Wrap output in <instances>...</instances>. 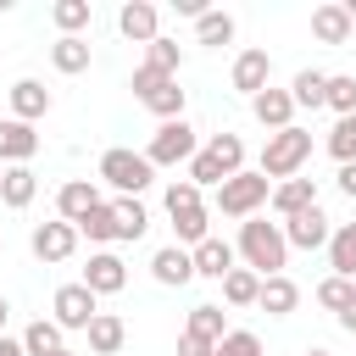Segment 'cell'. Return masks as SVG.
I'll list each match as a JSON object with an SVG mask.
<instances>
[{"instance_id":"1","label":"cell","mask_w":356,"mask_h":356,"mask_svg":"<svg viewBox=\"0 0 356 356\" xmlns=\"http://www.w3.org/2000/svg\"><path fill=\"white\" fill-rule=\"evenodd\" d=\"M239 256H245L250 273L278 278L284 261H289V239H284L278 222H267V217H245V222H239Z\"/></svg>"},{"instance_id":"2","label":"cell","mask_w":356,"mask_h":356,"mask_svg":"<svg viewBox=\"0 0 356 356\" xmlns=\"http://www.w3.org/2000/svg\"><path fill=\"white\" fill-rule=\"evenodd\" d=\"M306 156H312V134L306 128H284V134H267V145H261V178L273 184H284V178H300V167H306Z\"/></svg>"},{"instance_id":"3","label":"cell","mask_w":356,"mask_h":356,"mask_svg":"<svg viewBox=\"0 0 356 356\" xmlns=\"http://www.w3.org/2000/svg\"><path fill=\"white\" fill-rule=\"evenodd\" d=\"M167 217H172V234L184 245H206L211 239V211L200 200V189L184 178V184H167Z\"/></svg>"},{"instance_id":"4","label":"cell","mask_w":356,"mask_h":356,"mask_svg":"<svg viewBox=\"0 0 356 356\" xmlns=\"http://www.w3.org/2000/svg\"><path fill=\"white\" fill-rule=\"evenodd\" d=\"M100 178H106L117 195H134V200H139V189L156 184V167H150L145 150H122V145H117V150L100 156Z\"/></svg>"},{"instance_id":"5","label":"cell","mask_w":356,"mask_h":356,"mask_svg":"<svg viewBox=\"0 0 356 356\" xmlns=\"http://www.w3.org/2000/svg\"><path fill=\"white\" fill-rule=\"evenodd\" d=\"M134 95H139L145 111H156L161 122H178V117H184V89H178V78H167V72H156V67H134Z\"/></svg>"},{"instance_id":"6","label":"cell","mask_w":356,"mask_h":356,"mask_svg":"<svg viewBox=\"0 0 356 356\" xmlns=\"http://www.w3.org/2000/svg\"><path fill=\"white\" fill-rule=\"evenodd\" d=\"M267 200H273V184H267L261 172H234V178L217 189V211H222V217H256Z\"/></svg>"},{"instance_id":"7","label":"cell","mask_w":356,"mask_h":356,"mask_svg":"<svg viewBox=\"0 0 356 356\" xmlns=\"http://www.w3.org/2000/svg\"><path fill=\"white\" fill-rule=\"evenodd\" d=\"M150 167H178V161H195L200 156V139H195V128L178 117V122H161L156 128V139H150Z\"/></svg>"},{"instance_id":"8","label":"cell","mask_w":356,"mask_h":356,"mask_svg":"<svg viewBox=\"0 0 356 356\" xmlns=\"http://www.w3.org/2000/svg\"><path fill=\"white\" fill-rule=\"evenodd\" d=\"M50 306H56V328H83L89 334V323L100 317V295L89 284H61Z\"/></svg>"},{"instance_id":"9","label":"cell","mask_w":356,"mask_h":356,"mask_svg":"<svg viewBox=\"0 0 356 356\" xmlns=\"http://www.w3.org/2000/svg\"><path fill=\"white\" fill-rule=\"evenodd\" d=\"M267 83H273V56H267V50H239V56H234V89L256 100Z\"/></svg>"},{"instance_id":"10","label":"cell","mask_w":356,"mask_h":356,"mask_svg":"<svg viewBox=\"0 0 356 356\" xmlns=\"http://www.w3.org/2000/svg\"><path fill=\"white\" fill-rule=\"evenodd\" d=\"M28 245H33L39 261H67V256L78 250V228H72V222H39Z\"/></svg>"},{"instance_id":"11","label":"cell","mask_w":356,"mask_h":356,"mask_svg":"<svg viewBox=\"0 0 356 356\" xmlns=\"http://www.w3.org/2000/svg\"><path fill=\"white\" fill-rule=\"evenodd\" d=\"M250 111H256V122H261V128H273V134L295 128V122H289V117H295V95H289V89H273V83H267V89L250 100Z\"/></svg>"},{"instance_id":"12","label":"cell","mask_w":356,"mask_h":356,"mask_svg":"<svg viewBox=\"0 0 356 356\" xmlns=\"http://www.w3.org/2000/svg\"><path fill=\"white\" fill-rule=\"evenodd\" d=\"M278 217H300V211H312L317 206V178H284V184H273V200H267Z\"/></svg>"},{"instance_id":"13","label":"cell","mask_w":356,"mask_h":356,"mask_svg":"<svg viewBox=\"0 0 356 356\" xmlns=\"http://www.w3.org/2000/svg\"><path fill=\"white\" fill-rule=\"evenodd\" d=\"M284 239H289L295 250H317V245L334 239V228H328V217L312 206V211H300V217H284Z\"/></svg>"},{"instance_id":"14","label":"cell","mask_w":356,"mask_h":356,"mask_svg":"<svg viewBox=\"0 0 356 356\" xmlns=\"http://www.w3.org/2000/svg\"><path fill=\"white\" fill-rule=\"evenodd\" d=\"M78 284H89L95 295H117V289L128 284V267H122V256H111V250H95Z\"/></svg>"},{"instance_id":"15","label":"cell","mask_w":356,"mask_h":356,"mask_svg":"<svg viewBox=\"0 0 356 356\" xmlns=\"http://www.w3.org/2000/svg\"><path fill=\"white\" fill-rule=\"evenodd\" d=\"M33 150H39V134H33V122H17V117H6V122H0V161H11V167H28V161H33Z\"/></svg>"},{"instance_id":"16","label":"cell","mask_w":356,"mask_h":356,"mask_svg":"<svg viewBox=\"0 0 356 356\" xmlns=\"http://www.w3.org/2000/svg\"><path fill=\"white\" fill-rule=\"evenodd\" d=\"M350 28H356V22H350L345 0H328V6H317V11H312V39H317V44H345V39H350Z\"/></svg>"},{"instance_id":"17","label":"cell","mask_w":356,"mask_h":356,"mask_svg":"<svg viewBox=\"0 0 356 356\" xmlns=\"http://www.w3.org/2000/svg\"><path fill=\"white\" fill-rule=\"evenodd\" d=\"M150 273H156V284H167V289H184V284L195 278V250H184V245H167V250H156Z\"/></svg>"},{"instance_id":"18","label":"cell","mask_w":356,"mask_h":356,"mask_svg":"<svg viewBox=\"0 0 356 356\" xmlns=\"http://www.w3.org/2000/svg\"><path fill=\"white\" fill-rule=\"evenodd\" d=\"M156 22H161V17H156V6H150V0H128V6L117 11V28H122V39H134V44H150V39H161V33H156Z\"/></svg>"},{"instance_id":"19","label":"cell","mask_w":356,"mask_h":356,"mask_svg":"<svg viewBox=\"0 0 356 356\" xmlns=\"http://www.w3.org/2000/svg\"><path fill=\"white\" fill-rule=\"evenodd\" d=\"M100 206V195H95V184L89 178H72V184H61V195H56V211H61V222H83L89 211Z\"/></svg>"},{"instance_id":"20","label":"cell","mask_w":356,"mask_h":356,"mask_svg":"<svg viewBox=\"0 0 356 356\" xmlns=\"http://www.w3.org/2000/svg\"><path fill=\"white\" fill-rule=\"evenodd\" d=\"M11 111H17V122H39L50 111V89L39 78H17L11 83Z\"/></svg>"},{"instance_id":"21","label":"cell","mask_w":356,"mask_h":356,"mask_svg":"<svg viewBox=\"0 0 356 356\" xmlns=\"http://www.w3.org/2000/svg\"><path fill=\"white\" fill-rule=\"evenodd\" d=\"M234 273V245L228 239H206V245H195V278H228Z\"/></svg>"},{"instance_id":"22","label":"cell","mask_w":356,"mask_h":356,"mask_svg":"<svg viewBox=\"0 0 356 356\" xmlns=\"http://www.w3.org/2000/svg\"><path fill=\"white\" fill-rule=\"evenodd\" d=\"M256 306H261L267 317H289V312L300 306V289H295V278H284V273H278V278H261V300H256Z\"/></svg>"},{"instance_id":"23","label":"cell","mask_w":356,"mask_h":356,"mask_svg":"<svg viewBox=\"0 0 356 356\" xmlns=\"http://www.w3.org/2000/svg\"><path fill=\"white\" fill-rule=\"evenodd\" d=\"M328 267L334 278H356V222H339L328 239Z\"/></svg>"},{"instance_id":"24","label":"cell","mask_w":356,"mask_h":356,"mask_svg":"<svg viewBox=\"0 0 356 356\" xmlns=\"http://www.w3.org/2000/svg\"><path fill=\"white\" fill-rule=\"evenodd\" d=\"M289 95H295V106H306V111L328 106V72H317V67H300V72H295V83H289Z\"/></svg>"},{"instance_id":"25","label":"cell","mask_w":356,"mask_h":356,"mask_svg":"<svg viewBox=\"0 0 356 356\" xmlns=\"http://www.w3.org/2000/svg\"><path fill=\"white\" fill-rule=\"evenodd\" d=\"M122 339H128V328H122V317H111V312H100V317L89 323V350H95V356H117V350H122Z\"/></svg>"},{"instance_id":"26","label":"cell","mask_w":356,"mask_h":356,"mask_svg":"<svg viewBox=\"0 0 356 356\" xmlns=\"http://www.w3.org/2000/svg\"><path fill=\"white\" fill-rule=\"evenodd\" d=\"M33 195H39V178H33L28 167H6V178H0V200H6L11 211H22Z\"/></svg>"},{"instance_id":"27","label":"cell","mask_w":356,"mask_h":356,"mask_svg":"<svg viewBox=\"0 0 356 356\" xmlns=\"http://www.w3.org/2000/svg\"><path fill=\"white\" fill-rule=\"evenodd\" d=\"M222 300H228V306H256V300H261V273L234 267V273L222 278Z\"/></svg>"},{"instance_id":"28","label":"cell","mask_w":356,"mask_h":356,"mask_svg":"<svg viewBox=\"0 0 356 356\" xmlns=\"http://www.w3.org/2000/svg\"><path fill=\"white\" fill-rule=\"evenodd\" d=\"M22 350H28V356H56V350H67V345H61V328H56V317H39V323H28V328H22Z\"/></svg>"},{"instance_id":"29","label":"cell","mask_w":356,"mask_h":356,"mask_svg":"<svg viewBox=\"0 0 356 356\" xmlns=\"http://www.w3.org/2000/svg\"><path fill=\"white\" fill-rule=\"evenodd\" d=\"M111 211H117V239H139L145 228H150V211L134 200V195H122V200H111Z\"/></svg>"},{"instance_id":"30","label":"cell","mask_w":356,"mask_h":356,"mask_svg":"<svg viewBox=\"0 0 356 356\" xmlns=\"http://www.w3.org/2000/svg\"><path fill=\"white\" fill-rule=\"evenodd\" d=\"M50 22L61 28V39H78V28H89V0H56Z\"/></svg>"},{"instance_id":"31","label":"cell","mask_w":356,"mask_h":356,"mask_svg":"<svg viewBox=\"0 0 356 356\" xmlns=\"http://www.w3.org/2000/svg\"><path fill=\"white\" fill-rule=\"evenodd\" d=\"M50 61H56V72H83L89 67V39H56L50 44Z\"/></svg>"},{"instance_id":"32","label":"cell","mask_w":356,"mask_h":356,"mask_svg":"<svg viewBox=\"0 0 356 356\" xmlns=\"http://www.w3.org/2000/svg\"><path fill=\"white\" fill-rule=\"evenodd\" d=\"M317 306H328L334 317L350 312V306H356V278H323V284H317Z\"/></svg>"},{"instance_id":"33","label":"cell","mask_w":356,"mask_h":356,"mask_svg":"<svg viewBox=\"0 0 356 356\" xmlns=\"http://www.w3.org/2000/svg\"><path fill=\"white\" fill-rule=\"evenodd\" d=\"M328 156H334L339 167L356 161V117H339V122L328 128Z\"/></svg>"},{"instance_id":"34","label":"cell","mask_w":356,"mask_h":356,"mask_svg":"<svg viewBox=\"0 0 356 356\" xmlns=\"http://www.w3.org/2000/svg\"><path fill=\"white\" fill-rule=\"evenodd\" d=\"M145 67H156V72L178 78V67H184V56H178V39H150V44H145Z\"/></svg>"},{"instance_id":"35","label":"cell","mask_w":356,"mask_h":356,"mask_svg":"<svg viewBox=\"0 0 356 356\" xmlns=\"http://www.w3.org/2000/svg\"><path fill=\"white\" fill-rule=\"evenodd\" d=\"M189 334H200V339L222 345V334H228V323H222V306H195V312H189Z\"/></svg>"},{"instance_id":"36","label":"cell","mask_w":356,"mask_h":356,"mask_svg":"<svg viewBox=\"0 0 356 356\" xmlns=\"http://www.w3.org/2000/svg\"><path fill=\"white\" fill-rule=\"evenodd\" d=\"M195 39H200V44H228V39H234V17H228V11H206V17L195 22Z\"/></svg>"},{"instance_id":"37","label":"cell","mask_w":356,"mask_h":356,"mask_svg":"<svg viewBox=\"0 0 356 356\" xmlns=\"http://www.w3.org/2000/svg\"><path fill=\"white\" fill-rule=\"evenodd\" d=\"M78 234H89L95 245H106V239H117V211H111V206L100 200V206H95V211H89L83 222H78Z\"/></svg>"},{"instance_id":"38","label":"cell","mask_w":356,"mask_h":356,"mask_svg":"<svg viewBox=\"0 0 356 356\" xmlns=\"http://www.w3.org/2000/svg\"><path fill=\"white\" fill-rule=\"evenodd\" d=\"M328 106H334L339 117H356V78H350V72H334V78H328Z\"/></svg>"},{"instance_id":"39","label":"cell","mask_w":356,"mask_h":356,"mask_svg":"<svg viewBox=\"0 0 356 356\" xmlns=\"http://www.w3.org/2000/svg\"><path fill=\"white\" fill-rule=\"evenodd\" d=\"M217 356H261V339L250 328H228L222 345H217Z\"/></svg>"},{"instance_id":"40","label":"cell","mask_w":356,"mask_h":356,"mask_svg":"<svg viewBox=\"0 0 356 356\" xmlns=\"http://www.w3.org/2000/svg\"><path fill=\"white\" fill-rule=\"evenodd\" d=\"M178 356H217V345H211V339H200V334H189V328H184V334H178Z\"/></svg>"},{"instance_id":"41","label":"cell","mask_w":356,"mask_h":356,"mask_svg":"<svg viewBox=\"0 0 356 356\" xmlns=\"http://www.w3.org/2000/svg\"><path fill=\"white\" fill-rule=\"evenodd\" d=\"M339 189L356 200V161H350V167H339Z\"/></svg>"},{"instance_id":"42","label":"cell","mask_w":356,"mask_h":356,"mask_svg":"<svg viewBox=\"0 0 356 356\" xmlns=\"http://www.w3.org/2000/svg\"><path fill=\"white\" fill-rule=\"evenodd\" d=\"M0 356H28V350H22V339H6L0 334Z\"/></svg>"},{"instance_id":"43","label":"cell","mask_w":356,"mask_h":356,"mask_svg":"<svg viewBox=\"0 0 356 356\" xmlns=\"http://www.w3.org/2000/svg\"><path fill=\"white\" fill-rule=\"evenodd\" d=\"M339 328H345V334H356V306H350V312H339Z\"/></svg>"},{"instance_id":"44","label":"cell","mask_w":356,"mask_h":356,"mask_svg":"<svg viewBox=\"0 0 356 356\" xmlns=\"http://www.w3.org/2000/svg\"><path fill=\"white\" fill-rule=\"evenodd\" d=\"M6 317H11V306H6V295H0V328H6Z\"/></svg>"},{"instance_id":"45","label":"cell","mask_w":356,"mask_h":356,"mask_svg":"<svg viewBox=\"0 0 356 356\" xmlns=\"http://www.w3.org/2000/svg\"><path fill=\"white\" fill-rule=\"evenodd\" d=\"M345 11H350V22H356V0H345Z\"/></svg>"},{"instance_id":"46","label":"cell","mask_w":356,"mask_h":356,"mask_svg":"<svg viewBox=\"0 0 356 356\" xmlns=\"http://www.w3.org/2000/svg\"><path fill=\"white\" fill-rule=\"evenodd\" d=\"M306 356H328V350H306Z\"/></svg>"},{"instance_id":"47","label":"cell","mask_w":356,"mask_h":356,"mask_svg":"<svg viewBox=\"0 0 356 356\" xmlns=\"http://www.w3.org/2000/svg\"><path fill=\"white\" fill-rule=\"evenodd\" d=\"M56 356H78V350H56Z\"/></svg>"},{"instance_id":"48","label":"cell","mask_w":356,"mask_h":356,"mask_svg":"<svg viewBox=\"0 0 356 356\" xmlns=\"http://www.w3.org/2000/svg\"><path fill=\"white\" fill-rule=\"evenodd\" d=\"M0 178H6V167H0Z\"/></svg>"}]
</instances>
